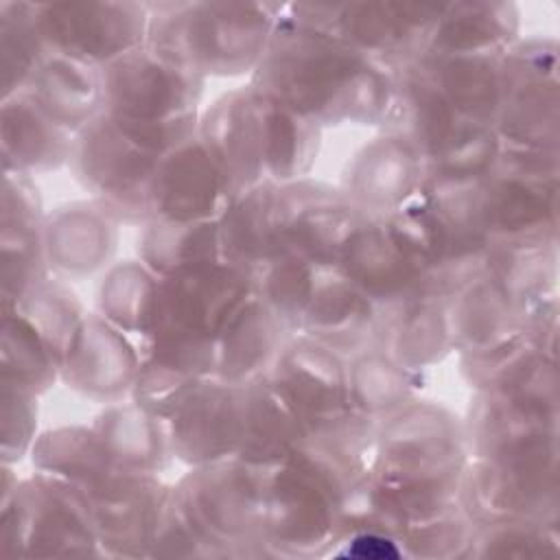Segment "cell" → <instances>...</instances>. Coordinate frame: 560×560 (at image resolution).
I'll list each match as a JSON object with an SVG mask.
<instances>
[{"label":"cell","instance_id":"obj_2","mask_svg":"<svg viewBox=\"0 0 560 560\" xmlns=\"http://www.w3.org/2000/svg\"><path fill=\"white\" fill-rule=\"evenodd\" d=\"M468 457L462 418L435 400L416 396L378 422L368 486L396 538L413 523L459 508Z\"/></svg>","mask_w":560,"mask_h":560},{"label":"cell","instance_id":"obj_28","mask_svg":"<svg viewBox=\"0 0 560 560\" xmlns=\"http://www.w3.org/2000/svg\"><path fill=\"white\" fill-rule=\"evenodd\" d=\"M217 223L223 262L249 276L287 252L282 188L271 179L234 195Z\"/></svg>","mask_w":560,"mask_h":560},{"label":"cell","instance_id":"obj_21","mask_svg":"<svg viewBox=\"0 0 560 560\" xmlns=\"http://www.w3.org/2000/svg\"><path fill=\"white\" fill-rule=\"evenodd\" d=\"M230 199L223 171L195 136L160 160L149 190V221H217Z\"/></svg>","mask_w":560,"mask_h":560},{"label":"cell","instance_id":"obj_17","mask_svg":"<svg viewBox=\"0 0 560 560\" xmlns=\"http://www.w3.org/2000/svg\"><path fill=\"white\" fill-rule=\"evenodd\" d=\"M171 486L158 475L114 468L85 490L105 558H149L151 538Z\"/></svg>","mask_w":560,"mask_h":560},{"label":"cell","instance_id":"obj_25","mask_svg":"<svg viewBox=\"0 0 560 560\" xmlns=\"http://www.w3.org/2000/svg\"><path fill=\"white\" fill-rule=\"evenodd\" d=\"M424 179L420 153L400 136L383 131L354 153L339 188L361 214L385 217L405 206Z\"/></svg>","mask_w":560,"mask_h":560},{"label":"cell","instance_id":"obj_45","mask_svg":"<svg viewBox=\"0 0 560 560\" xmlns=\"http://www.w3.org/2000/svg\"><path fill=\"white\" fill-rule=\"evenodd\" d=\"M483 271L518 302L558 293V243L497 245L490 243Z\"/></svg>","mask_w":560,"mask_h":560},{"label":"cell","instance_id":"obj_43","mask_svg":"<svg viewBox=\"0 0 560 560\" xmlns=\"http://www.w3.org/2000/svg\"><path fill=\"white\" fill-rule=\"evenodd\" d=\"M31 455L39 472L63 479L83 492L116 468L92 427L50 429L35 440Z\"/></svg>","mask_w":560,"mask_h":560},{"label":"cell","instance_id":"obj_19","mask_svg":"<svg viewBox=\"0 0 560 560\" xmlns=\"http://www.w3.org/2000/svg\"><path fill=\"white\" fill-rule=\"evenodd\" d=\"M284 203V249L317 269H337L341 254L363 221L339 186L302 177L280 184Z\"/></svg>","mask_w":560,"mask_h":560},{"label":"cell","instance_id":"obj_31","mask_svg":"<svg viewBox=\"0 0 560 560\" xmlns=\"http://www.w3.org/2000/svg\"><path fill=\"white\" fill-rule=\"evenodd\" d=\"M284 341L287 328L254 289L217 339L214 376L234 385L252 383L269 374Z\"/></svg>","mask_w":560,"mask_h":560},{"label":"cell","instance_id":"obj_14","mask_svg":"<svg viewBox=\"0 0 560 560\" xmlns=\"http://www.w3.org/2000/svg\"><path fill=\"white\" fill-rule=\"evenodd\" d=\"M103 112L133 122H164L199 112L206 79L149 46L101 68Z\"/></svg>","mask_w":560,"mask_h":560},{"label":"cell","instance_id":"obj_36","mask_svg":"<svg viewBox=\"0 0 560 560\" xmlns=\"http://www.w3.org/2000/svg\"><path fill=\"white\" fill-rule=\"evenodd\" d=\"M92 429L109 462L120 470L160 475L175 459L166 420L144 411L131 398L105 405Z\"/></svg>","mask_w":560,"mask_h":560},{"label":"cell","instance_id":"obj_12","mask_svg":"<svg viewBox=\"0 0 560 560\" xmlns=\"http://www.w3.org/2000/svg\"><path fill=\"white\" fill-rule=\"evenodd\" d=\"M162 155L131 140L109 114L74 133L70 166L81 186L116 223H149V190Z\"/></svg>","mask_w":560,"mask_h":560},{"label":"cell","instance_id":"obj_1","mask_svg":"<svg viewBox=\"0 0 560 560\" xmlns=\"http://www.w3.org/2000/svg\"><path fill=\"white\" fill-rule=\"evenodd\" d=\"M249 83L322 129L383 127L392 103L387 68L339 35L298 20L287 4Z\"/></svg>","mask_w":560,"mask_h":560},{"label":"cell","instance_id":"obj_13","mask_svg":"<svg viewBox=\"0 0 560 560\" xmlns=\"http://www.w3.org/2000/svg\"><path fill=\"white\" fill-rule=\"evenodd\" d=\"M501 144L560 151L558 42L518 39L503 57V94L494 118Z\"/></svg>","mask_w":560,"mask_h":560},{"label":"cell","instance_id":"obj_41","mask_svg":"<svg viewBox=\"0 0 560 560\" xmlns=\"http://www.w3.org/2000/svg\"><path fill=\"white\" fill-rule=\"evenodd\" d=\"M160 278L138 258L107 267L98 291V315L140 343L153 322Z\"/></svg>","mask_w":560,"mask_h":560},{"label":"cell","instance_id":"obj_16","mask_svg":"<svg viewBox=\"0 0 560 560\" xmlns=\"http://www.w3.org/2000/svg\"><path fill=\"white\" fill-rule=\"evenodd\" d=\"M337 269L378 306L383 319L418 298L435 295L420 260L387 217H363Z\"/></svg>","mask_w":560,"mask_h":560},{"label":"cell","instance_id":"obj_7","mask_svg":"<svg viewBox=\"0 0 560 560\" xmlns=\"http://www.w3.org/2000/svg\"><path fill=\"white\" fill-rule=\"evenodd\" d=\"M265 468L238 457L190 466L173 494L195 534L221 558H271L262 545Z\"/></svg>","mask_w":560,"mask_h":560},{"label":"cell","instance_id":"obj_9","mask_svg":"<svg viewBox=\"0 0 560 560\" xmlns=\"http://www.w3.org/2000/svg\"><path fill=\"white\" fill-rule=\"evenodd\" d=\"M0 553L18 558L103 556L88 497L46 472L0 499Z\"/></svg>","mask_w":560,"mask_h":560},{"label":"cell","instance_id":"obj_3","mask_svg":"<svg viewBox=\"0 0 560 560\" xmlns=\"http://www.w3.org/2000/svg\"><path fill=\"white\" fill-rule=\"evenodd\" d=\"M147 7L149 28L144 46L208 79L254 72L284 4L158 2Z\"/></svg>","mask_w":560,"mask_h":560},{"label":"cell","instance_id":"obj_40","mask_svg":"<svg viewBox=\"0 0 560 560\" xmlns=\"http://www.w3.org/2000/svg\"><path fill=\"white\" fill-rule=\"evenodd\" d=\"M348 361L350 407L376 422L416 398L420 372H411L381 346H370Z\"/></svg>","mask_w":560,"mask_h":560},{"label":"cell","instance_id":"obj_4","mask_svg":"<svg viewBox=\"0 0 560 560\" xmlns=\"http://www.w3.org/2000/svg\"><path fill=\"white\" fill-rule=\"evenodd\" d=\"M252 293L254 276L228 262L160 278L153 322L138 343L142 361L214 376L217 339Z\"/></svg>","mask_w":560,"mask_h":560},{"label":"cell","instance_id":"obj_35","mask_svg":"<svg viewBox=\"0 0 560 560\" xmlns=\"http://www.w3.org/2000/svg\"><path fill=\"white\" fill-rule=\"evenodd\" d=\"M2 171L48 173L70 164L74 133L52 122L24 92L2 98Z\"/></svg>","mask_w":560,"mask_h":560},{"label":"cell","instance_id":"obj_53","mask_svg":"<svg viewBox=\"0 0 560 560\" xmlns=\"http://www.w3.org/2000/svg\"><path fill=\"white\" fill-rule=\"evenodd\" d=\"M2 464H15L33 451L37 429V394L0 381Z\"/></svg>","mask_w":560,"mask_h":560},{"label":"cell","instance_id":"obj_15","mask_svg":"<svg viewBox=\"0 0 560 560\" xmlns=\"http://www.w3.org/2000/svg\"><path fill=\"white\" fill-rule=\"evenodd\" d=\"M48 50L103 68L147 44L149 7L138 2L35 4Z\"/></svg>","mask_w":560,"mask_h":560},{"label":"cell","instance_id":"obj_23","mask_svg":"<svg viewBox=\"0 0 560 560\" xmlns=\"http://www.w3.org/2000/svg\"><path fill=\"white\" fill-rule=\"evenodd\" d=\"M462 376L475 392L558 407V354L525 330L462 354Z\"/></svg>","mask_w":560,"mask_h":560},{"label":"cell","instance_id":"obj_48","mask_svg":"<svg viewBox=\"0 0 560 560\" xmlns=\"http://www.w3.org/2000/svg\"><path fill=\"white\" fill-rule=\"evenodd\" d=\"M15 13H9L2 2L0 13V39H2V88L4 96H15L26 90L33 74L48 55V46L42 37L35 4L18 2Z\"/></svg>","mask_w":560,"mask_h":560},{"label":"cell","instance_id":"obj_55","mask_svg":"<svg viewBox=\"0 0 560 560\" xmlns=\"http://www.w3.org/2000/svg\"><path fill=\"white\" fill-rule=\"evenodd\" d=\"M332 558H405L396 538L381 532H352L330 549Z\"/></svg>","mask_w":560,"mask_h":560},{"label":"cell","instance_id":"obj_44","mask_svg":"<svg viewBox=\"0 0 560 560\" xmlns=\"http://www.w3.org/2000/svg\"><path fill=\"white\" fill-rule=\"evenodd\" d=\"M2 378L33 394L48 392L59 378V361L46 339L15 306L2 304Z\"/></svg>","mask_w":560,"mask_h":560},{"label":"cell","instance_id":"obj_29","mask_svg":"<svg viewBox=\"0 0 560 560\" xmlns=\"http://www.w3.org/2000/svg\"><path fill=\"white\" fill-rule=\"evenodd\" d=\"M118 223L96 201H72L44 217L42 241L50 273L81 280L112 267Z\"/></svg>","mask_w":560,"mask_h":560},{"label":"cell","instance_id":"obj_30","mask_svg":"<svg viewBox=\"0 0 560 560\" xmlns=\"http://www.w3.org/2000/svg\"><path fill=\"white\" fill-rule=\"evenodd\" d=\"M306 438L304 420L269 374L243 385V427L236 453L241 462L271 468L306 444Z\"/></svg>","mask_w":560,"mask_h":560},{"label":"cell","instance_id":"obj_20","mask_svg":"<svg viewBox=\"0 0 560 560\" xmlns=\"http://www.w3.org/2000/svg\"><path fill=\"white\" fill-rule=\"evenodd\" d=\"M173 457L203 466L238 453L243 427V385L217 376L201 378L166 420Z\"/></svg>","mask_w":560,"mask_h":560},{"label":"cell","instance_id":"obj_51","mask_svg":"<svg viewBox=\"0 0 560 560\" xmlns=\"http://www.w3.org/2000/svg\"><path fill=\"white\" fill-rule=\"evenodd\" d=\"M475 536V523L462 505L402 529L398 545L405 558L466 560Z\"/></svg>","mask_w":560,"mask_h":560},{"label":"cell","instance_id":"obj_10","mask_svg":"<svg viewBox=\"0 0 560 560\" xmlns=\"http://www.w3.org/2000/svg\"><path fill=\"white\" fill-rule=\"evenodd\" d=\"M457 501L475 525L505 521L560 523L558 444L503 457H468Z\"/></svg>","mask_w":560,"mask_h":560},{"label":"cell","instance_id":"obj_8","mask_svg":"<svg viewBox=\"0 0 560 560\" xmlns=\"http://www.w3.org/2000/svg\"><path fill=\"white\" fill-rule=\"evenodd\" d=\"M560 151L501 144L479 184L481 217L490 243H558Z\"/></svg>","mask_w":560,"mask_h":560},{"label":"cell","instance_id":"obj_46","mask_svg":"<svg viewBox=\"0 0 560 560\" xmlns=\"http://www.w3.org/2000/svg\"><path fill=\"white\" fill-rule=\"evenodd\" d=\"M317 276V267L291 252H284L254 276V289L287 332L295 335L315 291Z\"/></svg>","mask_w":560,"mask_h":560},{"label":"cell","instance_id":"obj_24","mask_svg":"<svg viewBox=\"0 0 560 560\" xmlns=\"http://www.w3.org/2000/svg\"><path fill=\"white\" fill-rule=\"evenodd\" d=\"M269 376L304 420L308 433L350 409L346 357L308 337L287 339Z\"/></svg>","mask_w":560,"mask_h":560},{"label":"cell","instance_id":"obj_5","mask_svg":"<svg viewBox=\"0 0 560 560\" xmlns=\"http://www.w3.org/2000/svg\"><path fill=\"white\" fill-rule=\"evenodd\" d=\"M354 481L324 453L302 444L265 468L262 545L271 558H324L341 532Z\"/></svg>","mask_w":560,"mask_h":560},{"label":"cell","instance_id":"obj_42","mask_svg":"<svg viewBox=\"0 0 560 560\" xmlns=\"http://www.w3.org/2000/svg\"><path fill=\"white\" fill-rule=\"evenodd\" d=\"M262 98L267 179L276 184L298 182L308 175L317 160L322 144V127L308 120L306 116L280 105L267 94H262Z\"/></svg>","mask_w":560,"mask_h":560},{"label":"cell","instance_id":"obj_52","mask_svg":"<svg viewBox=\"0 0 560 560\" xmlns=\"http://www.w3.org/2000/svg\"><path fill=\"white\" fill-rule=\"evenodd\" d=\"M199 381V376L186 374L182 370L153 361H142L129 398L138 402L144 411L168 420Z\"/></svg>","mask_w":560,"mask_h":560},{"label":"cell","instance_id":"obj_38","mask_svg":"<svg viewBox=\"0 0 560 560\" xmlns=\"http://www.w3.org/2000/svg\"><path fill=\"white\" fill-rule=\"evenodd\" d=\"M518 42L510 2H444L429 52H508Z\"/></svg>","mask_w":560,"mask_h":560},{"label":"cell","instance_id":"obj_39","mask_svg":"<svg viewBox=\"0 0 560 560\" xmlns=\"http://www.w3.org/2000/svg\"><path fill=\"white\" fill-rule=\"evenodd\" d=\"M138 258L158 276L223 262L217 221H149L138 236Z\"/></svg>","mask_w":560,"mask_h":560},{"label":"cell","instance_id":"obj_33","mask_svg":"<svg viewBox=\"0 0 560 560\" xmlns=\"http://www.w3.org/2000/svg\"><path fill=\"white\" fill-rule=\"evenodd\" d=\"M505 52H429L416 66L468 120L494 127Z\"/></svg>","mask_w":560,"mask_h":560},{"label":"cell","instance_id":"obj_49","mask_svg":"<svg viewBox=\"0 0 560 560\" xmlns=\"http://www.w3.org/2000/svg\"><path fill=\"white\" fill-rule=\"evenodd\" d=\"M560 523L505 521L475 525V536L466 560L514 558L547 560L560 553Z\"/></svg>","mask_w":560,"mask_h":560},{"label":"cell","instance_id":"obj_47","mask_svg":"<svg viewBox=\"0 0 560 560\" xmlns=\"http://www.w3.org/2000/svg\"><path fill=\"white\" fill-rule=\"evenodd\" d=\"M11 306L31 319L61 365L74 335L88 317L77 293L61 278H46Z\"/></svg>","mask_w":560,"mask_h":560},{"label":"cell","instance_id":"obj_37","mask_svg":"<svg viewBox=\"0 0 560 560\" xmlns=\"http://www.w3.org/2000/svg\"><path fill=\"white\" fill-rule=\"evenodd\" d=\"M376 346L411 372H422L444 361L455 350L446 298L424 295L385 317Z\"/></svg>","mask_w":560,"mask_h":560},{"label":"cell","instance_id":"obj_50","mask_svg":"<svg viewBox=\"0 0 560 560\" xmlns=\"http://www.w3.org/2000/svg\"><path fill=\"white\" fill-rule=\"evenodd\" d=\"M2 304H18L37 284L50 278L42 228L28 223H0Z\"/></svg>","mask_w":560,"mask_h":560},{"label":"cell","instance_id":"obj_22","mask_svg":"<svg viewBox=\"0 0 560 560\" xmlns=\"http://www.w3.org/2000/svg\"><path fill=\"white\" fill-rule=\"evenodd\" d=\"M140 368L138 343L98 313H88L59 365V378L81 396L109 405L131 396Z\"/></svg>","mask_w":560,"mask_h":560},{"label":"cell","instance_id":"obj_11","mask_svg":"<svg viewBox=\"0 0 560 560\" xmlns=\"http://www.w3.org/2000/svg\"><path fill=\"white\" fill-rule=\"evenodd\" d=\"M442 9L444 2L287 4L298 20L339 35L389 72L427 55Z\"/></svg>","mask_w":560,"mask_h":560},{"label":"cell","instance_id":"obj_34","mask_svg":"<svg viewBox=\"0 0 560 560\" xmlns=\"http://www.w3.org/2000/svg\"><path fill=\"white\" fill-rule=\"evenodd\" d=\"M24 94L61 129L77 133L103 114L101 68L48 50Z\"/></svg>","mask_w":560,"mask_h":560},{"label":"cell","instance_id":"obj_32","mask_svg":"<svg viewBox=\"0 0 560 560\" xmlns=\"http://www.w3.org/2000/svg\"><path fill=\"white\" fill-rule=\"evenodd\" d=\"M525 313L527 302L512 298L486 271L477 273L446 298L453 348L459 354L525 330Z\"/></svg>","mask_w":560,"mask_h":560},{"label":"cell","instance_id":"obj_27","mask_svg":"<svg viewBox=\"0 0 560 560\" xmlns=\"http://www.w3.org/2000/svg\"><path fill=\"white\" fill-rule=\"evenodd\" d=\"M462 422L470 457H503L558 444V407L523 398L475 392Z\"/></svg>","mask_w":560,"mask_h":560},{"label":"cell","instance_id":"obj_18","mask_svg":"<svg viewBox=\"0 0 560 560\" xmlns=\"http://www.w3.org/2000/svg\"><path fill=\"white\" fill-rule=\"evenodd\" d=\"M197 136L223 171L232 197L267 182L265 98L252 83L225 92L199 112Z\"/></svg>","mask_w":560,"mask_h":560},{"label":"cell","instance_id":"obj_26","mask_svg":"<svg viewBox=\"0 0 560 560\" xmlns=\"http://www.w3.org/2000/svg\"><path fill=\"white\" fill-rule=\"evenodd\" d=\"M383 313L339 269H319L315 291L295 335L308 337L341 357L378 343Z\"/></svg>","mask_w":560,"mask_h":560},{"label":"cell","instance_id":"obj_6","mask_svg":"<svg viewBox=\"0 0 560 560\" xmlns=\"http://www.w3.org/2000/svg\"><path fill=\"white\" fill-rule=\"evenodd\" d=\"M381 129L407 140L424 160L427 177L435 179H481L501 151L494 127L464 118L416 63L392 72V103Z\"/></svg>","mask_w":560,"mask_h":560},{"label":"cell","instance_id":"obj_54","mask_svg":"<svg viewBox=\"0 0 560 560\" xmlns=\"http://www.w3.org/2000/svg\"><path fill=\"white\" fill-rule=\"evenodd\" d=\"M149 558H221L188 525L182 510L177 508L173 486L158 518L149 547Z\"/></svg>","mask_w":560,"mask_h":560}]
</instances>
